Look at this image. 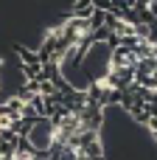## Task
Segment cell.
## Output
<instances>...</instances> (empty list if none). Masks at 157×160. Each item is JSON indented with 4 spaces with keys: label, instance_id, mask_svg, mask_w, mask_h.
Instances as JSON below:
<instances>
[{
    "label": "cell",
    "instance_id": "2",
    "mask_svg": "<svg viewBox=\"0 0 157 160\" xmlns=\"http://www.w3.org/2000/svg\"><path fill=\"white\" fill-rule=\"evenodd\" d=\"M17 56H20V65H42L39 62V53L34 48H25V45H14Z\"/></svg>",
    "mask_w": 157,
    "mask_h": 160
},
{
    "label": "cell",
    "instance_id": "3",
    "mask_svg": "<svg viewBox=\"0 0 157 160\" xmlns=\"http://www.w3.org/2000/svg\"><path fill=\"white\" fill-rule=\"evenodd\" d=\"M90 11H93V0H73L67 17H87Z\"/></svg>",
    "mask_w": 157,
    "mask_h": 160
},
{
    "label": "cell",
    "instance_id": "1",
    "mask_svg": "<svg viewBox=\"0 0 157 160\" xmlns=\"http://www.w3.org/2000/svg\"><path fill=\"white\" fill-rule=\"evenodd\" d=\"M25 138H28V143L34 146V152H45V149H51L53 141H56V127H53L51 118H37V121L25 129Z\"/></svg>",
    "mask_w": 157,
    "mask_h": 160
}]
</instances>
